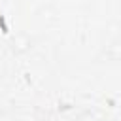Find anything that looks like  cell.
<instances>
[{
	"label": "cell",
	"mask_w": 121,
	"mask_h": 121,
	"mask_svg": "<svg viewBox=\"0 0 121 121\" xmlns=\"http://www.w3.org/2000/svg\"><path fill=\"white\" fill-rule=\"evenodd\" d=\"M108 55L113 59V60H121V42H113L110 47H108Z\"/></svg>",
	"instance_id": "6da1fadb"
},
{
	"label": "cell",
	"mask_w": 121,
	"mask_h": 121,
	"mask_svg": "<svg viewBox=\"0 0 121 121\" xmlns=\"http://www.w3.org/2000/svg\"><path fill=\"white\" fill-rule=\"evenodd\" d=\"M76 121H98V117H96L93 112H89V110H87V112H81V113L78 115V119H76Z\"/></svg>",
	"instance_id": "7a4b0ae2"
}]
</instances>
